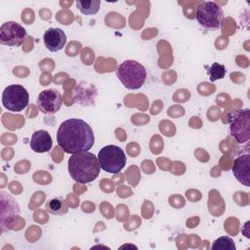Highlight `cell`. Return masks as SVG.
Wrapping results in <instances>:
<instances>
[{"instance_id":"cell-1","label":"cell","mask_w":250,"mask_h":250,"mask_svg":"<svg viewBox=\"0 0 250 250\" xmlns=\"http://www.w3.org/2000/svg\"><path fill=\"white\" fill-rule=\"evenodd\" d=\"M58 145L66 153L88 151L95 143L92 127L83 119L69 118L62 121L57 132Z\"/></svg>"},{"instance_id":"cell-2","label":"cell","mask_w":250,"mask_h":250,"mask_svg":"<svg viewBox=\"0 0 250 250\" xmlns=\"http://www.w3.org/2000/svg\"><path fill=\"white\" fill-rule=\"evenodd\" d=\"M98 156L90 151L72 154L68 159V173L79 184H88L97 179L100 174Z\"/></svg>"},{"instance_id":"cell-3","label":"cell","mask_w":250,"mask_h":250,"mask_svg":"<svg viewBox=\"0 0 250 250\" xmlns=\"http://www.w3.org/2000/svg\"><path fill=\"white\" fill-rule=\"evenodd\" d=\"M116 76L125 88L136 90L141 88L146 82V70L141 62L126 60L117 67Z\"/></svg>"},{"instance_id":"cell-4","label":"cell","mask_w":250,"mask_h":250,"mask_svg":"<svg viewBox=\"0 0 250 250\" xmlns=\"http://www.w3.org/2000/svg\"><path fill=\"white\" fill-rule=\"evenodd\" d=\"M100 167L107 173L117 174L126 164V155L124 150L114 145L104 146L98 153Z\"/></svg>"},{"instance_id":"cell-5","label":"cell","mask_w":250,"mask_h":250,"mask_svg":"<svg viewBox=\"0 0 250 250\" xmlns=\"http://www.w3.org/2000/svg\"><path fill=\"white\" fill-rule=\"evenodd\" d=\"M195 19L202 27L217 29L223 24L224 12L216 2L205 1L196 7Z\"/></svg>"},{"instance_id":"cell-6","label":"cell","mask_w":250,"mask_h":250,"mask_svg":"<svg viewBox=\"0 0 250 250\" xmlns=\"http://www.w3.org/2000/svg\"><path fill=\"white\" fill-rule=\"evenodd\" d=\"M230 135L238 144L247 143L250 139V110L249 108L239 109L229 115Z\"/></svg>"},{"instance_id":"cell-7","label":"cell","mask_w":250,"mask_h":250,"mask_svg":"<svg viewBox=\"0 0 250 250\" xmlns=\"http://www.w3.org/2000/svg\"><path fill=\"white\" fill-rule=\"evenodd\" d=\"M29 102L27 90L21 84L7 86L2 94V104L13 112H20L24 109Z\"/></svg>"},{"instance_id":"cell-8","label":"cell","mask_w":250,"mask_h":250,"mask_svg":"<svg viewBox=\"0 0 250 250\" xmlns=\"http://www.w3.org/2000/svg\"><path fill=\"white\" fill-rule=\"evenodd\" d=\"M26 36V30L17 21H6L0 26V43L3 45L19 47Z\"/></svg>"},{"instance_id":"cell-9","label":"cell","mask_w":250,"mask_h":250,"mask_svg":"<svg viewBox=\"0 0 250 250\" xmlns=\"http://www.w3.org/2000/svg\"><path fill=\"white\" fill-rule=\"evenodd\" d=\"M1 201V231L10 230L13 222L20 214V206L17 201L5 191L0 192Z\"/></svg>"},{"instance_id":"cell-10","label":"cell","mask_w":250,"mask_h":250,"mask_svg":"<svg viewBox=\"0 0 250 250\" xmlns=\"http://www.w3.org/2000/svg\"><path fill=\"white\" fill-rule=\"evenodd\" d=\"M62 96L56 89H46L40 92L36 100V105L38 109L45 114L59 111L62 107Z\"/></svg>"},{"instance_id":"cell-11","label":"cell","mask_w":250,"mask_h":250,"mask_svg":"<svg viewBox=\"0 0 250 250\" xmlns=\"http://www.w3.org/2000/svg\"><path fill=\"white\" fill-rule=\"evenodd\" d=\"M97 96L98 91L96 86L87 82L79 83L73 90V100L81 105L88 106L95 104Z\"/></svg>"},{"instance_id":"cell-12","label":"cell","mask_w":250,"mask_h":250,"mask_svg":"<svg viewBox=\"0 0 250 250\" xmlns=\"http://www.w3.org/2000/svg\"><path fill=\"white\" fill-rule=\"evenodd\" d=\"M43 41L45 47L50 52H59L65 46L66 35L64 31L59 27H50L45 31Z\"/></svg>"},{"instance_id":"cell-13","label":"cell","mask_w":250,"mask_h":250,"mask_svg":"<svg viewBox=\"0 0 250 250\" xmlns=\"http://www.w3.org/2000/svg\"><path fill=\"white\" fill-rule=\"evenodd\" d=\"M232 174L235 179L245 187L250 185V155L248 153L239 155L233 162Z\"/></svg>"},{"instance_id":"cell-14","label":"cell","mask_w":250,"mask_h":250,"mask_svg":"<svg viewBox=\"0 0 250 250\" xmlns=\"http://www.w3.org/2000/svg\"><path fill=\"white\" fill-rule=\"evenodd\" d=\"M29 145L33 151L43 153L49 151L52 148L53 141L51 135L47 131L38 130L32 134Z\"/></svg>"},{"instance_id":"cell-15","label":"cell","mask_w":250,"mask_h":250,"mask_svg":"<svg viewBox=\"0 0 250 250\" xmlns=\"http://www.w3.org/2000/svg\"><path fill=\"white\" fill-rule=\"evenodd\" d=\"M77 9L84 15H95L99 12L100 0H77L75 2Z\"/></svg>"},{"instance_id":"cell-16","label":"cell","mask_w":250,"mask_h":250,"mask_svg":"<svg viewBox=\"0 0 250 250\" xmlns=\"http://www.w3.org/2000/svg\"><path fill=\"white\" fill-rule=\"evenodd\" d=\"M46 209L50 214L62 215L67 211V204L62 197H54L46 204Z\"/></svg>"},{"instance_id":"cell-17","label":"cell","mask_w":250,"mask_h":250,"mask_svg":"<svg viewBox=\"0 0 250 250\" xmlns=\"http://www.w3.org/2000/svg\"><path fill=\"white\" fill-rule=\"evenodd\" d=\"M207 74L209 75L210 81L214 82L218 79H222L226 75V67L224 64L219 62H213L209 67H207Z\"/></svg>"},{"instance_id":"cell-18","label":"cell","mask_w":250,"mask_h":250,"mask_svg":"<svg viewBox=\"0 0 250 250\" xmlns=\"http://www.w3.org/2000/svg\"><path fill=\"white\" fill-rule=\"evenodd\" d=\"M235 244L229 236H220L212 244L213 250H235Z\"/></svg>"}]
</instances>
